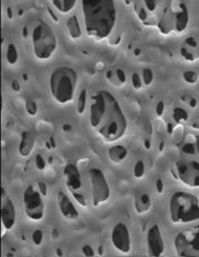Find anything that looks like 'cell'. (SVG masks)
<instances>
[{"instance_id":"obj_16","label":"cell","mask_w":199,"mask_h":257,"mask_svg":"<svg viewBox=\"0 0 199 257\" xmlns=\"http://www.w3.org/2000/svg\"><path fill=\"white\" fill-rule=\"evenodd\" d=\"M48 2L58 13L66 15L74 11V7L77 6L78 0H48Z\"/></svg>"},{"instance_id":"obj_19","label":"cell","mask_w":199,"mask_h":257,"mask_svg":"<svg viewBox=\"0 0 199 257\" xmlns=\"http://www.w3.org/2000/svg\"><path fill=\"white\" fill-rule=\"evenodd\" d=\"M125 2H127V3H130V2H132V0H125Z\"/></svg>"},{"instance_id":"obj_17","label":"cell","mask_w":199,"mask_h":257,"mask_svg":"<svg viewBox=\"0 0 199 257\" xmlns=\"http://www.w3.org/2000/svg\"><path fill=\"white\" fill-rule=\"evenodd\" d=\"M34 138L32 133L26 132L22 137V142L19 145V153L22 157H28L34 150Z\"/></svg>"},{"instance_id":"obj_13","label":"cell","mask_w":199,"mask_h":257,"mask_svg":"<svg viewBox=\"0 0 199 257\" xmlns=\"http://www.w3.org/2000/svg\"><path fill=\"white\" fill-rule=\"evenodd\" d=\"M147 251L152 257H160L165 253V241H164L160 228L158 225H152L147 233Z\"/></svg>"},{"instance_id":"obj_12","label":"cell","mask_w":199,"mask_h":257,"mask_svg":"<svg viewBox=\"0 0 199 257\" xmlns=\"http://www.w3.org/2000/svg\"><path fill=\"white\" fill-rule=\"evenodd\" d=\"M110 240L114 248L122 254H129L132 251L130 231L124 222H117L112 227Z\"/></svg>"},{"instance_id":"obj_15","label":"cell","mask_w":199,"mask_h":257,"mask_svg":"<svg viewBox=\"0 0 199 257\" xmlns=\"http://www.w3.org/2000/svg\"><path fill=\"white\" fill-rule=\"evenodd\" d=\"M57 200H58L59 210H60L62 215L64 217V218L69 220H74L78 218V211L76 209V207L74 206L72 200L69 199V197L64 194V192L62 191L59 192Z\"/></svg>"},{"instance_id":"obj_8","label":"cell","mask_w":199,"mask_h":257,"mask_svg":"<svg viewBox=\"0 0 199 257\" xmlns=\"http://www.w3.org/2000/svg\"><path fill=\"white\" fill-rule=\"evenodd\" d=\"M172 176L184 186L199 188V158L190 155H180L172 167Z\"/></svg>"},{"instance_id":"obj_14","label":"cell","mask_w":199,"mask_h":257,"mask_svg":"<svg viewBox=\"0 0 199 257\" xmlns=\"http://www.w3.org/2000/svg\"><path fill=\"white\" fill-rule=\"evenodd\" d=\"M16 207L10 197H8L2 189V225L4 230H12L16 225Z\"/></svg>"},{"instance_id":"obj_7","label":"cell","mask_w":199,"mask_h":257,"mask_svg":"<svg viewBox=\"0 0 199 257\" xmlns=\"http://www.w3.org/2000/svg\"><path fill=\"white\" fill-rule=\"evenodd\" d=\"M189 22L190 18L187 6L184 3H179L177 5H167L158 18L156 27L162 35L172 33L182 34L188 28Z\"/></svg>"},{"instance_id":"obj_5","label":"cell","mask_w":199,"mask_h":257,"mask_svg":"<svg viewBox=\"0 0 199 257\" xmlns=\"http://www.w3.org/2000/svg\"><path fill=\"white\" fill-rule=\"evenodd\" d=\"M169 218L175 225L199 221V196L187 191H176L169 199Z\"/></svg>"},{"instance_id":"obj_9","label":"cell","mask_w":199,"mask_h":257,"mask_svg":"<svg viewBox=\"0 0 199 257\" xmlns=\"http://www.w3.org/2000/svg\"><path fill=\"white\" fill-rule=\"evenodd\" d=\"M174 246L178 256L199 257V224H194L178 233Z\"/></svg>"},{"instance_id":"obj_6","label":"cell","mask_w":199,"mask_h":257,"mask_svg":"<svg viewBox=\"0 0 199 257\" xmlns=\"http://www.w3.org/2000/svg\"><path fill=\"white\" fill-rule=\"evenodd\" d=\"M30 42L34 56L42 62L50 59L58 47L54 32L44 21H37L32 26Z\"/></svg>"},{"instance_id":"obj_2","label":"cell","mask_w":199,"mask_h":257,"mask_svg":"<svg viewBox=\"0 0 199 257\" xmlns=\"http://www.w3.org/2000/svg\"><path fill=\"white\" fill-rule=\"evenodd\" d=\"M64 180L69 194L82 207L96 208L110 198V186L99 168H89L82 174L76 166L69 164L64 167Z\"/></svg>"},{"instance_id":"obj_18","label":"cell","mask_w":199,"mask_h":257,"mask_svg":"<svg viewBox=\"0 0 199 257\" xmlns=\"http://www.w3.org/2000/svg\"><path fill=\"white\" fill-rule=\"evenodd\" d=\"M66 27L72 38L74 39L80 38L82 32L80 23H79L77 16H72L70 18H68V21L66 23Z\"/></svg>"},{"instance_id":"obj_11","label":"cell","mask_w":199,"mask_h":257,"mask_svg":"<svg viewBox=\"0 0 199 257\" xmlns=\"http://www.w3.org/2000/svg\"><path fill=\"white\" fill-rule=\"evenodd\" d=\"M166 6V0H142V6L136 7L137 17L146 26L156 27L158 18Z\"/></svg>"},{"instance_id":"obj_3","label":"cell","mask_w":199,"mask_h":257,"mask_svg":"<svg viewBox=\"0 0 199 257\" xmlns=\"http://www.w3.org/2000/svg\"><path fill=\"white\" fill-rule=\"evenodd\" d=\"M84 27L87 35L102 41L112 35L117 23L115 0H80Z\"/></svg>"},{"instance_id":"obj_1","label":"cell","mask_w":199,"mask_h":257,"mask_svg":"<svg viewBox=\"0 0 199 257\" xmlns=\"http://www.w3.org/2000/svg\"><path fill=\"white\" fill-rule=\"evenodd\" d=\"M89 124L104 141L114 143L126 135L128 120L120 103L106 90L94 93L89 101Z\"/></svg>"},{"instance_id":"obj_10","label":"cell","mask_w":199,"mask_h":257,"mask_svg":"<svg viewBox=\"0 0 199 257\" xmlns=\"http://www.w3.org/2000/svg\"><path fill=\"white\" fill-rule=\"evenodd\" d=\"M22 205L24 214L32 221H40L44 217V201L37 188L28 186L24 191Z\"/></svg>"},{"instance_id":"obj_4","label":"cell","mask_w":199,"mask_h":257,"mask_svg":"<svg viewBox=\"0 0 199 257\" xmlns=\"http://www.w3.org/2000/svg\"><path fill=\"white\" fill-rule=\"evenodd\" d=\"M78 74L72 67L59 66L49 76V91L54 101L59 105H67L76 96Z\"/></svg>"}]
</instances>
